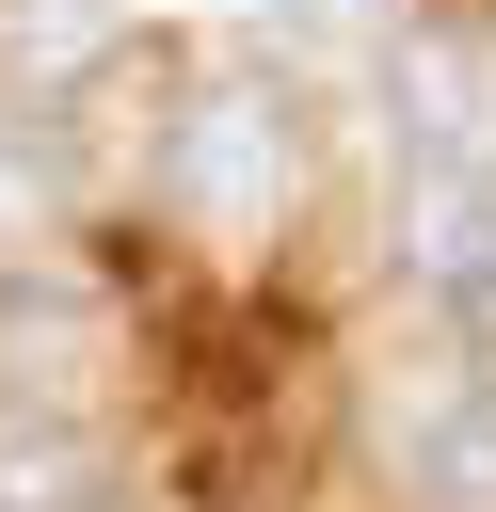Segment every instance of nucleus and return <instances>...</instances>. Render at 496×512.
Segmentation results:
<instances>
[{"label": "nucleus", "instance_id": "4", "mask_svg": "<svg viewBox=\"0 0 496 512\" xmlns=\"http://www.w3.org/2000/svg\"><path fill=\"white\" fill-rule=\"evenodd\" d=\"M384 96H400V160H416V176L496 160V48H480V32H400V48H384Z\"/></svg>", "mask_w": 496, "mask_h": 512}, {"label": "nucleus", "instance_id": "5", "mask_svg": "<svg viewBox=\"0 0 496 512\" xmlns=\"http://www.w3.org/2000/svg\"><path fill=\"white\" fill-rule=\"evenodd\" d=\"M0 512H112V448L80 416H0Z\"/></svg>", "mask_w": 496, "mask_h": 512}, {"label": "nucleus", "instance_id": "6", "mask_svg": "<svg viewBox=\"0 0 496 512\" xmlns=\"http://www.w3.org/2000/svg\"><path fill=\"white\" fill-rule=\"evenodd\" d=\"M112 320H96V288L80 272H32V288H0V384H80V352H96Z\"/></svg>", "mask_w": 496, "mask_h": 512}, {"label": "nucleus", "instance_id": "2", "mask_svg": "<svg viewBox=\"0 0 496 512\" xmlns=\"http://www.w3.org/2000/svg\"><path fill=\"white\" fill-rule=\"evenodd\" d=\"M400 288H416L464 352H496V160L416 176V208H400Z\"/></svg>", "mask_w": 496, "mask_h": 512}, {"label": "nucleus", "instance_id": "7", "mask_svg": "<svg viewBox=\"0 0 496 512\" xmlns=\"http://www.w3.org/2000/svg\"><path fill=\"white\" fill-rule=\"evenodd\" d=\"M112 512H128V496H112Z\"/></svg>", "mask_w": 496, "mask_h": 512}, {"label": "nucleus", "instance_id": "1", "mask_svg": "<svg viewBox=\"0 0 496 512\" xmlns=\"http://www.w3.org/2000/svg\"><path fill=\"white\" fill-rule=\"evenodd\" d=\"M288 176H304L288 80H192V96H176V128H160V208H176V224L256 240V224L288 208Z\"/></svg>", "mask_w": 496, "mask_h": 512}, {"label": "nucleus", "instance_id": "8", "mask_svg": "<svg viewBox=\"0 0 496 512\" xmlns=\"http://www.w3.org/2000/svg\"><path fill=\"white\" fill-rule=\"evenodd\" d=\"M256 16H272V0H256Z\"/></svg>", "mask_w": 496, "mask_h": 512}, {"label": "nucleus", "instance_id": "3", "mask_svg": "<svg viewBox=\"0 0 496 512\" xmlns=\"http://www.w3.org/2000/svg\"><path fill=\"white\" fill-rule=\"evenodd\" d=\"M384 464H400L432 512H496V352L400 384V400H384Z\"/></svg>", "mask_w": 496, "mask_h": 512}]
</instances>
